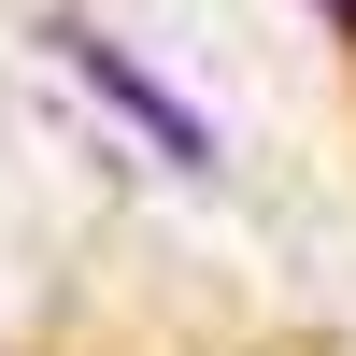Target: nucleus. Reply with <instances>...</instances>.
Instances as JSON below:
<instances>
[{"label":"nucleus","instance_id":"obj_2","mask_svg":"<svg viewBox=\"0 0 356 356\" xmlns=\"http://www.w3.org/2000/svg\"><path fill=\"white\" fill-rule=\"evenodd\" d=\"M314 15H328V29H356V0H314Z\"/></svg>","mask_w":356,"mask_h":356},{"label":"nucleus","instance_id":"obj_1","mask_svg":"<svg viewBox=\"0 0 356 356\" xmlns=\"http://www.w3.org/2000/svg\"><path fill=\"white\" fill-rule=\"evenodd\" d=\"M57 43H72V72H86V86H100V100H114V129H143V143H157L171 171H214V129H200V114L171 100V86L143 72V57L114 43V29H86V15H72V29H57Z\"/></svg>","mask_w":356,"mask_h":356}]
</instances>
